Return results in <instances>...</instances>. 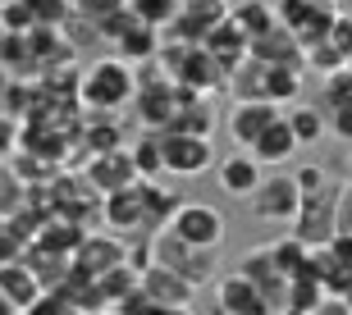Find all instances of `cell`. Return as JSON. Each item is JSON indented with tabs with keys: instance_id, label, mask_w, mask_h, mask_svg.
<instances>
[{
	"instance_id": "13",
	"label": "cell",
	"mask_w": 352,
	"mask_h": 315,
	"mask_svg": "<svg viewBox=\"0 0 352 315\" xmlns=\"http://www.w3.org/2000/svg\"><path fill=\"white\" fill-rule=\"evenodd\" d=\"M238 275H248L252 283H256V292L265 297V306H270L274 315H279V306H284V292H288V275H279V265L270 261V251L256 247L248 256V261L238 265Z\"/></svg>"
},
{
	"instance_id": "21",
	"label": "cell",
	"mask_w": 352,
	"mask_h": 315,
	"mask_svg": "<svg viewBox=\"0 0 352 315\" xmlns=\"http://www.w3.org/2000/svg\"><path fill=\"white\" fill-rule=\"evenodd\" d=\"M138 279H142V275H138L129 261H119V265H110V270H101V275H96L101 306H110V311H115L124 297H133V292H138Z\"/></svg>"
},
{
	"instance_id": "16",
	"label": "cell",
	"mask_w": 352,
	"mask_h": 315,
	"mask_svg": "<svg viewBox=\"0 0 352 315\" xmlns=\"http://www.w3.org/2000/svg\"><path fill=\"white\" fill-rule=\"evenodd\" d=\"M248 55L261 60V65H288V69H302V46L288 27L274 23L270 32H261L256 41H248Z\"/></svg>"
},
{
	"instance_id": "51",
	"label": "cell",
	"mask_w": 352,
	"mask_h": 315,
	"mask_svg": "<svg viewBox=\"0 0 352 315\" xmlns=\"http://www.w3.org/2000/svg\"><path fill=\"white\" fill-rule=\"evenodd\" d=\"M215 315H224V311H215Z\"/></svg>"
},
{
	"instance_id": "31",
	"label": "cell",
	"mask_w": 352,
	"mask_h": 315,
	"mask_svg": "<svg viewBox=\"0 0 352 315\" xmlns=\"http://www.w3.org/2000/svg\"><path fill=\"white\" fill-rule=\"evenodd\" d=\"M133 23H138V19H133L129 5H119V10L101 14V19H91V27H96V41H105V46H115V41L124 37V32H129Z\"/></svg>"
},
{
	"instance_id": "38",
	"label": "cell",
	"mask_w": 352,
	"mask_h": 315,
	"mask_svg": "<svg viewBox=\"0 0 352 315\" xmlns=\"http://www.w3.org/2000/svg\"><path fill=\"white\" fill-rule=\"evenodd\" d=\"M0 23H5V32H28V27H37L23 0H10V5H0Z\"/></svg>"
},
{
	"instance_id": "18",
	"label": "cell",
	"mask_w": 352,
	"mask_h": 315,
	"mask_svg": "<svg viewBox=\"0 0 352 315\" xmlns=\"http://www.w3.org/2000/svg\"><path fill=\"white\" fill-rule=\"evenodd\" d=\"M0 292H5V302H10L14 311H23V306L37 302L46 288H41V279L23 265V256H19V261H5V265H0Z\"/></svg>"
},
{
	"instance_id": "49",
	"label": "cell",
	"mask_w": 352,
	"mask_h": 315,
	"mask_svg": "<svg viewBox=\"0 0 352 315\" xmlns=\"http://www.w3.org/2000/svg\"><path fill=\"white\" fill-rule=\"evenodd\" d=\"M0 5H10V0H0Z\"/></svg>"
},
{
	"instance_id": "20",
	"label": "cell",
	"mask_w": 352,
	"mask_h": 315,
	"mask_svg": "<svg viewBox=\"0 0 352 315\" xmlns=\"http://www.w3.org/2000/svg\"><path fill=\"white\" fill-rule=\"evenodd\" d=\"M224 19H229V23H234L248 41H256L261 32H270V27L279 23L270 0H238V5H229V14H224Z\"/></svg>"
},
{
	"instance_id": "47",
	"label": "cell",
	"mask_w": 352,
	"mask_h": 315,
	"mask_svg": "<svg viewBox=\"0 0 352 315\" xmlns=\"http://www.w3.org/2000/svg\"><path fill=\"white\" fill-rule=\"evenodd\" d=\"M0 46H5V23H0Z\"/></svg>"
},
{
	"instance_id": "52",
	"label": "cell",
	"mask_w": 352,
	"mask_h": 315,
	"mask_svg": "<svg viewBox=\"0 0 352 315\" xmlns=\"http://www.w3.org/2000/svg\"><path fill=\"white\" fill-rule=\"evenodd\" d=\"M210 315H215V311H210Z\"/></svg>"
},
{
	"instance_id": "24",
	"label": "cell",
	"mask_w": 352,
	"mask_h": 315,
	"mask_svg": "<svg viewBox=\"0 0 352 315\" xmlns=\"http://www.w3.org/2000/svg\"><path fill=\"white\" fill-rule=\"evenodd\" d=\"M23 265L41 279V288H55V283L69 275V256H60V251H51V247H41V242H28V247H23Z\"/></svg>"
},
{
	"instance_id": "1",
	"label": "cell",
	"mask_w": 352,
	"mask_h": 315,
	"mask_svg": "<svg viewBox=\"0 0 352 315\" xmlns=\"http://www.w3.org/2000/svg\"><path fill=\"white\" fill-rule=\"evenodd\" d=\"M74 101L87 115H119L133 101V65H124L119 55H96L78 69L74 82Z\"/></svg>"
},
{
	"instance_id": "36",
	"label": "cell",
	"mask_w": 352,
	"mask_h": 315,
	"mask_svg": "<svg viewBox=\"0 0 352 315\" xmlns=\"http://www.w3.org/2000/svg\"><path fill=\"white\" fill-rule=\"evenodd\" d=\"M19 315H78V311H74V306H69V302H65V297H60L55 288H46V292L37 297V302H28Z\"/></svg>"
},
{
	"instance_id": "46",
	"label": "cell",
	"mask_w": 352,
	"mask_h": 315,
	"mask_svg": "<svg viewBox=\"0 0 352 315\" xmlns=\"http://www.w3.org/2000/svg\"><path fill=\"white\" fill-rule=\"evenodd\" d=\"M82 315H119V311H110V306H96V311H82Z\"/></svg>"
},
{
	"instance_id": "5",
	"label": "cell",
	"mask_w": 352,
	"mask_h": 315,
	"mask_svg": "<svg viewBox=\"0 0 352 315\" xmlns=\"http://www.w3.org/2000/svg\"><path fill=\"white\" fill-rule=\"evenodd\" d=\"M160 160H165V174L201 178L206 170H215V146H210V137H192V132L160 128Z\"/></svg>"
},
{
	"instance_id": "8",
	"label": "cell",
	"mask_w": 352,
	"mask_h": 315,
	"mask_svg": "<svg viewBox=\"0 0 352 315\" xmlns=\"http://www.w3.org/2000/svg\"><path fill=\"white\" fill-rule=\"evenodd\" d=\"M279 115H284V110H279L274 101H234L229 115H224V128H229V137H234L238 151H248Z\"/></svg>"
},
{
	"instance_id": "44",
	"label": "cell",
	"mask_w": 352,
	"mask_h": 315,
	"mask_svg": "<svg viewBox=\"0 0 352 315\" xmlns=\"http://www.w3.org/2000/svg\"><path fill=\"white\" fill-rule=\"evenodd\" d=\"M339 302H343V306H348V311H352V279H348V283H343V292H339Z\"/></svg>"
},
{
	"instance_id": "26",
	"label": "cell",
	"mask_w": 352,
	"mask_h": 315,
	"mask_svg": "<svg viewBox=\"0 0 352 315\" xmlns=\"http://www.w3.org/2000/svg\"><path fill=\"white\" fill-rule=\"evenodd\" d=\"M129 137H124V128L115 124V115H91L87 124H82V151L87 156H101V151H115V146H124Z\"/></svg>"
},
{
	"instance_id": "9",
	"label": "cell",
	"mask_w": 352,
	"mask_h": 315,
	"mask_svg": "<svg viewBox=\"0 0 352 315\" xmlns=\"http://www.w3.org/2000/svg\"><path fill=\"white\" fill-rule=\"evenodd\" d=\"M142 292H146V302H156V306H174V311H192L197 302V283H188L183 275H174V270H165V265H146L142 270Z\"/></svg>"
},
{
	"instance_id": "6",
	"label": "cell",
	"mask_w": 352,
	"mask_h": 315,
	"mask_svg": "<svg viewBox=\"0 0 352 315\" xmlns=\"http://www.w3.org/2000/svg\"><path fill=\"white\" fill-rule=\"evenodd\" d=\"M334 201H339V187L329 183L325 192L316 197H302L298 215H293V237H302L307 247H320L334 237Z\"/></svg>"
},
{
	"instance_id": "48",
	"label": "cell",
	"mask_w": 352,
	"mask_h": 315,
	"mask_svg": "<svg viewBox=\"0 0 352 315\" xmlns=\"http://www.w3.org/2000/svg\"><path fill=\"white\" fill-rule=\"evenodd\" d=\"M348 170H352V151H348Z\"/></svg>"
},
{
	"instance_id": "10",
	"label": "cell",
	"mask_w": 352,
	"mask_h": 315,
	"mask_svg": "<svg viewBox=\"0 0 352 315\" xmlns=\"http://www.w3.org/2000/svg\"><path fill=\"white\" fill-rule=\"evenodd\" d=\"M124 242H119V233H82L78 237V247L69 251V265H74V270H82V275H101V270H110V265H119L124 261Z\"/></svg>"
},
{
	"instance_id": "12",
	"label": "cell",
	"mask_w": 352,
	"mask_h": 315,
	"mask_svg": "<svg viewBox=\"0 0 352 315\" xmlns=\"http://www.w3.org/2000/svg\"><path fill=\"white\" fill-rule=\"evenodd\" d=\"M101 220L110 233H146V215H142V192L138 183L119 187V192H105L101 197Z\"/></svg>"
},
{
	"instance_id": "15",
	"label": "cell",
	"mask_w": 352,
	"mask_h": 315,
	"mask_svg": "<svg viewBox=\"0 0 352 315\" xmlns=\"http://www.w3.org/2000/svg\"><path fill=\"white\" fill-rule=\"evenodd\" d=\"M248 151H252V160H256L261 170H279V165H288V160L298 156L302 146H298V137L288 132L284 115H279V119H274V124H270V128H265L261 137H256V142L248 146Z\"/></svg>"
},
{
	"instance_id": "50",
	"label": "cell",
	"mask_w": 352,
	"mask_h": 315,
	"mask_svg": "<svg viewBox=\"0 0 352 315\" xmlns=\"http://www.w3.org/2000/svg\"><path fill=\"white\" fill-rule=\"evenodd\" d=\"M348 69H352V60H348Z\"/></svg>"
},
{
	"instance_id": "11",
	"label": "cell",
	"mask_w": 352,
	"mask_h": 315,
	"mask_svg": "<svg viewBox=\"0 0 352 315\" xmlns=\"http://www.w3.org/2000/svg\"><path fill=\"white\" fill-rule=\"evenodd\" d=\"M215 311H224V315H274L265 306V297L256 292V283L248 275H238V270L215 279Z\"/></svg>"
},
{
	"instance_id": "33",
	"label": "cell",
	"mask_w": 352,
	"mask_h": 315,
	"mask_svg": "<svg viewBox=\"0 0 352 315\" xmlns=\"http://www.w3.org/2000/svg\"><path fill=\"white\" fill-rule=\"evenodd\" d=\"M23 197H28V183L14 170H0V220H10L14 210H23Z\"/></svg>"
},
{
	"instance_id": "30",
	"label": "cell",
	"mask_w": 352,
	"mask_h": 315,
	"mask_svg": "<svg viewBox=\"0 0 352 315\" xmlns=\"http://www.w3.org/2000/svg\"><path fill=\"white\" fill-rule=\"evenodd\" d=\"M133 19L142 27H156V32H165L170 27V19L179 14V0H129Z\"/></svg>"
},
{
	"instance_id": "3",
	"label": "cell",
	"mask_w": 352,
	"mask_h": 315,
	"mask_svg": "<svg viewBox=\"0 0 352 315\" xmlns=\"http://www.w3.org/2000/svg\"><path fill=\"white\" fill-rule=\"evenodd\" d=\"M151 261L165 265V270H174V275H183L188 283H197V288H201L206 279H215V251L188 247V242H179L170 229H156V233H151Z\"/></svg>"
},
{
	"instance_id": "42",
	"label": "cell",
	"mask_w": 352,
	"mask_h": 315,
	"mask_svg": "<svg viewBox=\"0 0 352 315\" xmlns=\"http://www.w3.org/2000/svg\"><path fill=\"white\" fill-rule=\"evenodd\" d=\"M334 233H352V192L339 187V201H334Z\"/></svg>"
},
{
	"instance_id": "23",
	"label": "cell",
	"mask_w": 352,
	"mask_h": 315,
	"mask_svg": "<svg viewBox=\"0 0 352 315\" xmlns=\"http://www.w3.org/2000/svg\"><path fill=\"white\" fill-rule=\"evenodd\" d=\"M156 51H160V32L156 27H142V23H133L129 32L115 41V55L124 65H146V60H156Z\"/></svg>"
},
{
	"instance_id": "45",
	"label": "cell",
	"mask_w": 352,
	"mask_h": 315,
	"mask_svg": "<svg viewBox=\"0 0 352 315\" xmlns=\"http://www.w3.org/2000/svg\"><path fill=\"white\" fill-rule=\"evenodd\" d=\"M0 315H19V311H14L10 302H5V292H0Z\"/></svg>"
},
{
	"instance_id": "40",
	"label": "cell",
	"mask_w": 352,
	"mask_h": 315,
	"mask_svg": "<svg viewBox=\"0 0 352 315\" xmlns=\"http://www.w3.org/2000/svg\"><path fill=\"white\" fill-rule=\"evenodd\" d=\"M19 151V119L0 110V160H14Z\"/></svg>"
},
{
	"instance_id": "17",
	"label": "cell",
	"mask_w": 352,
	"mask_h": 315,
	"mask_svg": "<svg viewBox=\"0 0 352 315\" xmlns=\"http://www.w3.org/2000/svg\"><path fill=\"white\" fill-rule=\"evenodd\" d=\"M201 46H206V55L224 69V78H229V73H234V69L243 65V60H248V37H243V32H238V27L229 23V19L210 27Z\"/></svg>"
},
{
	"instance_id": "37",
	"label": "cell",
	"mask_w": 352,
	"mask_h": 315,
	"mask_svg": "<svg viewBox=\"0 0 352 315\" xmlns=\"http://www.w3.org/2000/svg\"><path fill=\"white\" fill-rule=\"evenodd\" d=\"M325 132H334L339 142L352 146V105H329L325 110Z\"/></svg>"
},
{
	"instance_id": "14",
	"label": "cell",
	"mask_w": 352,
	"mask_h": 315,
	"mask_svg": "<svg viewBox=\"0 0 352 315\" xmlns=\"http://www.w3.org/2000/svg\"><path fill=\"white\" fill-rule=\"evenodd\" d=\"M261 165L252 160V151H234V156H224L220 165H215V183H220L224 197H238V201H248L252 197V187L261 183Z\"/></svg>"
},
{
	"instance_id": "19",
	"label": "cell",
	"mask_w": 352,
	"mask_h": 315,
	"mask_svg": "<svg viewBox=\"0 0 352 315\" xmlns=\"http://www.w3.org/2000/svg\"><path fill=\"white\" fill-rule=\"evenodd\" d=\"M138 192H142V215H146V233H156V229H165L174 215V206H179V192H170V187L160 183V178H138Z\"/></svg>"
},
{
	"instance_id": "2",
	"label": "cell",
	"mask_w": 352,
	"mask_h": 315,
	"mask_svg": "<svg viewBox=\"0 0 352 315\" xmlns=\"http://www.w3.org/2000/svg\"><path fill=\"white\" fill-rule=\"evenodd\" d=\"M165 229H170L179 242H188V247H201V251H220L224 233H229L224 215H220L215 206H206V201H179Z\"/></svg>"
},
{
	"instance_id": "25",
	"label": "cell",
	"mask_w": 352,
	"mask_h": 315,
	"mask_svg": "<svg viewBox=\"0 0 352 315\" xmlns=\"http://www.w3.org/2000/svg\"><path fill=\"white\" fill-rule=\"evenodd\" d=\"M284 124H288V132L298 137V146H316L320 137H325V110H320V105L298 101V105L284 115Z\"/></svg>"
},
{
	"instance_id": "41",
	"label": "cell",
	"mask_w": 352,
	"mask_h": 315,
	"mask_svg": "<svg viewBox=\"0 0 352 315\" xmlns=\"http://www.w3.org/2000/svg\"><path fill=\"white\" fill-rule=\"evenodd\" d=\"M74 5V14H82V19H101V14H110V10H119V5H129V0H69Z\"/></svg>"
},
{
	"instance_id": "27",
	"label": "cell",
	"mask_w": 352,
	"mask_h": 315,
	"mask_svg": "<svg viewBox=\"0 0 352 315\" xmlns=\"http://www.w3.org/2000/svg\"><path fill=\"white\" fill-rule=\"evenodd\" d=\"M129 156H133L138 178H160V174H165V160H160V132L156 128L138 132V137L129 142Z\"/></svg>"
},
{
	"instance_id": "34",
	"label": "cell",
	"mask_w": 352,
	"mask_h": 315,
	"mask_svg": "<svg viewBox=\"0 0 352 315\" xmlns=\"http://www.w3.org/2000/svg\"><path fill=\"white\" fill-rule=\"evenodd\" d=\"M320 101H325V110H329V105H352V69L348 65H343L339 73H329V78H325Z\"/></svg>"
},
{
	"instance_id": "28",
	"label": "cell",
	"mask_w": 352,
	"mask_h": 315,
	"mask_svg": "<svg viewBox=\"0 0 352 315\" xmlns=\"http://www.w3.org/2000/svg\"><path fill=\"white\" fill-rule=\"evenodd\" d=\"M265 251H270V261L279 265V275H307L311 270V247L302 242V237H279V242H265Z\"/></svg>"
},
{
	"instance_id": "32",
	"label": "cell",
	"mask_w": 352,
	"mask_h": 315,
	"mask_svg": "<svg viewBox=\"0 0 352 315\" xmlns=\"http://www.w3.org/2000/svg\"><path fill=\"white\" fill-rule=\"evenodd\" d=\"M28 14H32V23L37 27H65V19L74 14L69 0H23Z\"/></svg>"
},
{
	"instance_id": "35",
	"label": "cell",
	"mask_w": 352,
	"mask_h": 315,
	"mask_svg": "<svg viewBox=\"0 0 352 315\" xmlns=\"http://www.w3.org/2000/svg\"><path fill=\"white\" fill-rule=\"evenodd\" d=\"M293 183H298L302 197H316V192H325L334 178H329L325 165H298V170H293Z\"/></svg>"
},
{
	"instance_id": "22",
	"label": "cell",
	"mask_w": 352,
	"mask_h": 315,
	"mask_svg": "<svg viewBox=\"0 0 352 315\" xmlns=\"http://www.w3.org/2000/svg\"><path fill=\"white\" fill-rule=\"evenodd\" d=\"M224 92L234 96V101H265V65L248 55V60L224 78Z\"/></svg>"
},
{
	"instance_id": "4",
	"label": "cell",
	"mask_w": 352,
	"mask_h": 315,
	"mask_svg": "<svg viewBox=\"0 0 352 315\" xmlns=\"http://www.w3.org/2000/svg\"><path fill=\"white\" fill-rule=\"evenodd\" d=\"M298 206H302V192L293 183V174H261V183L252 187V197H248L252 220H261V224H293Z\"/></svg>"
},
{
	"instance_id": "43",
	"label": "cell",
	"mask_w": 352,
	"mask_h": 315,
	"mask_svg": "<svg viewBox=\"0 0 352 315\" xmlns=\"http://www.w3.org/2000/svg\"><path fill=\"white\" fill-rule=\"evenodd\" d=\"M311 315H352V311H348V306L339 302V297H320V302H316V311H311Z\"/></svg>"
},
{
	"instance_id": "29",
	"label": "cell",
	"mask_w": 352,
	"mask_h": 315,
	"mask_svg": "<svg viewBox=\"0 0 352 315\" xmlns=\"http://www.w3.org/2000/svg\"><path fill=\"white\" fill-rule=\"evenodd\" d=\"M298 96H302V69L265 65V101L284 105V101H298Z\"/></svg>"
},
{
	"instance_id": "39",
	"label": "cell",
	"mask_w": 352,
	"mask_h": 315,
	"mask_svg": "<svg viewBox=\"0 0 352 315\" xmlns=\"http://www.w3.org/2000/svg\"><path fill=\"white\" fill-rule=\"evenodd\" d=\"M23 237H19V229H14L10 220H0V265L5 261H19V256H23Z\"/></svg>"
},
{
	"instance_id": "7",
	"label": "cell",
	"mask_w": 352,
	"mask_h": 315,
	"mask_svg": "<svg viewBox=\"0 0 352 315\" xmlns=\"http://www.w3.org/2000/svg\"><path fill=\"white\" fill-rule=\"evenodd\" d=\"M82 178H87V187L96 192V197H105V192H119V187L138 183V170H133L129 142L115 146V151H101V156H87V165H82Z\"/></svg>"
}]
</instances>
